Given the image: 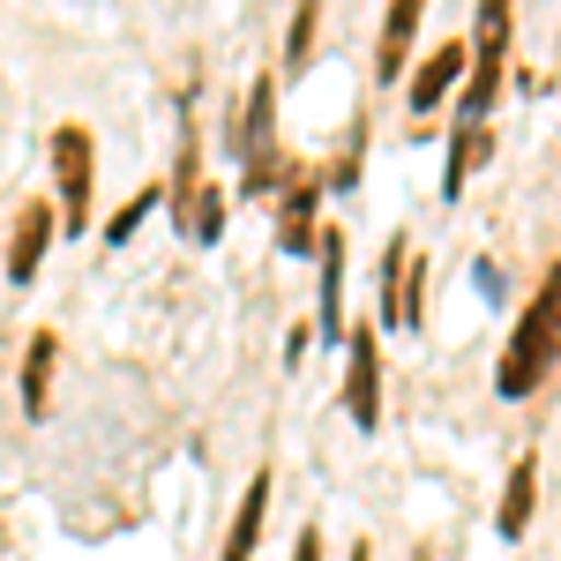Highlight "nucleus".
<instances>
[{"instance_id":"1","label":"nucleus","mask_w":561,"mask_h":561,"mask_svg":"<svg viewBox=\"0 0 561 561\" xmlns=\"http://www.w3.org/2000/svg\"><path fill=\"white\" fill-rule=\"evenodd\" d=\"M554 367H561V262L539 277L531 307L517 314V330L502 345V367H494V389L502 397H531V389H547Z\"/></svg>"},{"instance_id":"2","label":"nucleus","mask_w":561,"mask_h":561,"mask_svg":"<svg viewBox=\"0 0 561 561\" xmlns=\"http://www.w3.org/2000/svg\"><path fill=\"white\" fill-rule=\"evenodd\" d=\"M510 31L517 15L502 0H479V38H472V76H465V121H486L502 98V68H510Z\"/></svg>"},{"instance_id":"3","label":"nucleus","mask_w":561,"mask_h":561,"mask_svg":"<svg viewBox=\"0 0 561 561\" xmlns=\"http://www.w3.org/2000/svg\"><path fill=\"white\" fill-rule=\"evenodd\" d=\"M53 187H60V225L83 232L90 195H98V150H90L83 121H60V128H53Z\"/></svg>"},{"instance_id":"4","label":"nucleus","mask_w":561,"mask_h":561,"mask_svg":"<svg viewBox=\"0 0 561 561\" xmlns=\"http://www.w3.org/2000/svg\"><path fill=\"white\" fill-rule=\"evenodd\" d=\"M345 412L359 434L382 427V322H352L345 330Z\"/></svg>"},{"instance_id":"5","label":"nucleus","mask_w":561,"mask_h":561,"mask_svg":"<svg viewBox=\"0 0 561 561\" xmlns=\"http://www.w3.org/2000/svg\"><path fill=\"white\" fill-rule=\"evenodd\" d=\"M465 76H472V45H465V38H442L427 60L412 68V83H404V105H412V113H434L449 90H465Z\"/></svg>"},{"instance_id":"6","label":"nucleus","mask_w":561,"mask_h":561,"mask_svg":"<svg viewBox=\"0 0 561 561\" xmlns=\"http://www.w3.org/2000/svg\"><path fill=\"white\" fill-rule=\"evenodd\" d=\"M314 255H322V293H314V330H322V345H330V337H345V232H337V225H322V240H314Z\"/></svg>"},{"instance_id":"7","label":"nucleus","mask_w":561,"mask_h":561,"mask_svg":"<svg viewBox=\"0 0 561 561\" xmlns=\"http://www.w3.org/2000/svg\"><path fill=\"white\" fill-rule=\"evenodd\" d=\"M270 465H262L255 479H248V494H240V510H232V524H225V547H217V561H255L262 547V524H270Z\"/></svg>"},{"instance_id":"8","label":"nucleus","mask_w":561,"mask_h":561,"mask_svg":"<svg viewBox=\"0 0 561 561\" xmlns=\"http://www.w3.org/2000/svg\"><path fill=\"white\" fill-rule=\"evenodd\" d=\"M486 158H494V128H486V121H457V128H449V165H442V203H457L465 180H472Z\"/></svg>"},{"instance_id":"9","label":"nucleus","mask_w":561,"mask_h":561,"mask_svg":"<svg viewBox=\"0 0 561 561\" xmlns=\"http://www.w3.org/2000/svg\"><path fill=\"white\" fill-rule=\"evenodd\" d=\"M322 195H330L322 173H307L300 187L277 203V248H285V255H314V240H322V232H314V203H322Z\"/></svg>"},{"instance_id":"10","label":"nucleus","mask_w":561,"mask_h":561,"mask_svg":"<svg viewBox=\"0 0 561 561\" xmlns=\"http://www.w3.org/2000/svg\"><path fill=\"white\" fill-rule=\"evenodd\" d=\"M531 502H539V457L524 449L517 465H510L502 502H494V531H502V539H524V531H531Z\"/></svg>"},{"instance_id":"11","label":"nucleus","mask_w":561,"mask_h":561,"mask_svg":"<svg viewBox=\"0 0 561 561\" xmlns=\"http://www.w3.org/2000/svg\"><path fill=\"white\" fill-rule=\"evenodd\" d=\"M53 225H60V217L45 210V203H23V217H15V240H8V277H15V285H31V277H38Z\"/></svg>"},{"instance_id":"12","label":"nucleus","mask_w":561,"mask_h":561,"mask_svg":"<svg viewBox=\"0 0 561 561\" xmlns=\"http://www.w3.org/2000/svg\"><path fill=\"white\" fill-rule=\"evenodd\" d=\"M412 38H420V0H397V8L382 15V45H375L382 83H389V76H404V53H412Z\"/></svg>"},{"instance_id":"13","label":"nucleus","mask_w":561,"mask_h":561,"mask_svg":"<svg viewBox=\"0 0 561 561\" xmlns=\"http://www.w3.org/2000/svg\"><path fill=\"white\" fill-rule=\"evenodd\" d=\"M232 142H240L248 158L277 142V76H255V90H248V121H240V135H232Z\"/></svg>"},{"instance_id":"14","label":"nucleus","mask_w":561,"mask_h":561,"mask_svg":"<svg viewBox=\"0 0 561 561\" xmlns=\"http://www.w3.org/2000/svg\"><path fill=\"white\" fill-rule=\"evenodd\" d=\"M53 359H60V337H53V330H38V337H31V352H23V412H31V420H45V397H53Z\"/></svg>"},{"instance_id":"15","label":"nucleus","mask_w":561,"mask_h":561,"mask_svg":"<svg viewBox=\"0 0 561 561\" xmlns=\"http://www.w3.org/2000/svg\"><path fill=\"white\" fill-rule=\"evenodd\" d=\"M404 270H412V240L397 232L382 248V270H375V314H382V330H397V300H404Z\"/></svg>"},{"instance_id":"16","label":"nucleus","mask_w":561,"mask_h":561,"mask_svg":"<svg viewBox=\"0 0 561 561\" xmlns=\"http://www.w3.org/2000/svg\"><path fill=\"white\" fill-rule=\"evenodd\" d=\"M158 203H165V187H142V195H128L121 210L105 217V248H128V240H135V225H142V217L158 210Z\"/></svg>"},{"instance_id":"17","label":"nucleus","mask_w":561,"mask_h":561,"mask_svg":"<svg viewBox=\"0 0 561 561\" xmlns=\"http://www.w3.org/2000/svg\"><path fill=\"white\" fill-rule=\"evenodd\" d=\"M314 23H322V8H314V0H300V8H293V31H285V60H293V68H300L307 45H314Z\"/></svg>"},{"instance_id":"18","label":"nucleus","mask_w":561,"mask_h":561,"mask_svg":"<svg viewBox=\"0 0 561 561\" xmlns=\"http://www.w3.org/2000/svg\"><path fill=\"white\" fill-rule=\"evenodd\" d=\"M293 561H322V524H307L300 547H293Z\"/></svg>"},{"instance_id":"19","label":"nucleus","mask_w":561,"mask_h":561,"mask_svg":"<svg viewBox=\"0 0 561 561\" xmlns=\"http://www.w3.org/2000/svg\"><path fill=\"white\" fill-rule=\"evenodd\" d=\"M345 561H375V554H367V547H352V554H345Z\"/></svg>"},{"instance_id":"20","label":"nucleus","mask_w":561,"mask_h":561,"mask_svg":"<svg viewBox=\"0 0 561 561\" xmlns=\"http://www.w3.org/2000/svg\"><path fill=\"white\" fill-rule=\"evenodd\" d=\"M420 561H427V554H420Z\"/></svg>"}]
</instances>
